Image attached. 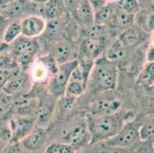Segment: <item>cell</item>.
<instances>
[{
	"label": "cell",
	"instance_id": "d6a6232c",
	"mask_svg": "<svg viewBox=\"0 0 154 153\" xmlns=\"http://www.w3.org/2000/svg\"><path fill=\"white\" fill-rule=\"evenodd\" d=\"M118 6L124 12L133 15H136L140 11V4L138 0H121Z\"/></svg>",
	"mask_w": 154,
	"mask_h": 153
},
{
	"label": "cell",
	"instance_id": "5b68a950",
	"mask_svg": "<svg viewBox=\"0 0 154 153\" xmlns=\"http://www.w3.org/2000/svg\"><path fill=\"white\" fill-rule=\"evenodd\" d=\"M77 65V58L59 64L58 72L48 78V90L49 95L55 99L64 96L71 74Z\"/></svg>",
	"mask_w": 154,
	"mask_h": 153
},
{
	"label": "cell",
	"instance_id": "f546056e",
	"mask_svg": "<svg viewBox=\"0 0 154 153\" xmlns=\"http://www.w3.org/2000/svg\"><path fill=\"white\" fill-rule=\"evenodd\" d=\"M87 87V84L80 81L70 79L67 85L65 94L70 95L74 97H78L82 95Z\"/></svg>",
	"mask_w": 154,
	"mask_h": 153
},
{
	"label": "cell",
	"instance_id": "f907efd6",
	"mask_svg": "<svg viewBox=\"0 0 154 153\" xmlns=\"http://www.w3.org/2000/svg\"><path fill=\"white\" fill-rule=\"evenodd\" d=\"M107 2H114L116 1H119V0H107Z\"/></svg>",
	"mask_w": 154,
	"mask_h": 153
},
{
	"label": "cell",
	"instance_id": "b9f144b4",
	"mask_svg": "<svg viewBox=\"0 0 154 153\" xmlns=\"http://www.w3.org/2000/svg\"><path fill=\"white\" fill-rule=\"evenodd\" d=\"M10 52V44L3 41L0 42V55H3Z\"/></svg>",
	"mask_w": 154,
	"mask_h": 153
},
{
	"label": "cell",
	"instance_id": "cb8c5ba5",
	"mask_svg": "<svg viewBox=\"0 0 154 153\" xmlns=\"http://www.w3.org/2000/svg\"><path fill=\"white\" fill-rule=\"evenodd\" d=\"M32 67L31 77L36 83H42L50 78L49 72L44 63L38 59L35 63L33 62Z\"/></svg>",
	"mask_w": 154,
	"mask_h": 153
},
{
	"label": "cell",
	"instance_id": "9c48e42d",
	"mask_svg": "<svg viewBox=\"0 0 154 153\" xmlns=\"http://www.w3.org/2000/svg\"><path fill=\"white\" fill-rule=\"evenodd\" d=\"M8 123L12 133L10 142H21L35 126V119L20 116H12L9 120Z\"/></svg>",
	"mask_w": 154,
	"mask_h": 153
},
{
	"label": "cell",
	"instance_id": "681fc988",
	"mask_svg": "<svg viewBox=\"0 0 154 153\" xmlns=\"http://www.w3.org/2000/svg\"><path fill=\"white\" fill-rule=\"evenodd\" d=\"M150 40H151V44H152V46H154V31L151 33Z\"/></svg>",
	"mask_w": 154,
	"mask_h": 153
},
{
	"label": "cell",
	"instance_id": "8d00e7d4",
	"mask_svg": "<svg viewBox=\"0 0 154 153\" xmlns=\"http://www.w3.org/2000/svg\"><path fill=\"white\" fill-rule=\"evenodd\" d=\"M99 153H133V148L109 146V145H106L103 144L100 146Z\"/></svg>",
	"mask_w": 154,
	"mask_h": 153
},
{
	"label": "cell",
	"instance_id": "e0dca14e",
	"mask_svg": "<svg viewBox=\"0 0 154 153\" xmlns=\"http://www.w3.org/2000/svg\"><path fill=\"white\" fill-rule=\"evenodd\" d=\"M146 32L138 25H134L120 33L117 40L125 47L140 44L145 38Z\"/></svg>",
	"mask_w": 154,
	"mask_h": 153
},
{
	"label": "cell",
	"instance_id": "f1b7e54d",
	"mask_svg": "<svg viewBox=\"0 0 154 153\" xmlns=\"http://www.w3.org/2000/svg\"><path fill=\"white\" fill-rule=\"evenodd\" d=\"M140 140L154 143V116L146 120L141 124Z\"/></svg>",
	"mask_w": 154,
	"mask_h": 153
},
{
	"label": "cell",
	"instance_id": "44dd1931",
	"mask_svg": "<svg viewBox=\"0 0 154 153\" xmlns=\"http://www.w3.org/2000/svg\"><path fill=\"white\" fill-rule=\"evenodd\" d=\"M137 83L143 87L154 86V62H146L141 70Z\"/></svg>",
	"mask_w": 154,
	"mask_h": 153
},
{
	"label": "cell",
	"instance_id": "4316f807",
	"mask_svg": "<svg viewBox=\"0 0 154 153\" xmlns=\"http://www.w3.org/2000/svg\"><path fill=\"white\" fill-rule=\"evenodd\" d=\"M78 59V68L81 73L82 74L83 77L86 81H88L89 78H90L91 73L92 69H93L94 61V59L91 58L87 56L80 55L79 58Z\"/></svg>",
	"mask_w": 154,
	"mask_h": 153
},
{
	"label": "cell",
	"instance_id": "db71d44e",
	"mask_svg": "<svg viewBox=\"0 0 154 153\" xmlns=\"http://www.w3.org/2000/svg\"><path fill=\"white\" fill-rule=\"evenodd\" d=\"M0 143H1V142H0Z\"/></svg>",
	"mask_w": 154,
	"mask_h": 153
},
{
	"label": "cell",
	"instance_id": "1f68e13d",
	"mask_svg": "<svg viewBox=\"0 0 154 153\" xmlns=\"http://www.w3.org/2000/svg\"><path fill=\"white\" fill-rule=\"evenodd\" d=\"M138 26L146 33H152L154 31V10L144 14Z\"/></svg>",
	"mask_w": 154,
	"mask_h": 153
},
{
	"label": "cell",
	"instance_id": "d6986e66",
	"mask_svg": "<svg viewBox=\"0 0 154 153\" xmlns=\"http://www.w3.org/2000/svg\"><path fill=\"white\" fill-rule=\"evenodd\" d=\"M74 8L75 18L82 25L91 26L94 24V11L88 0H79Z\"/></svg>",
	"mask_w": 154,
	"mask_h": 153
},
{
	"label": "cell",
	"instance_id": "3957f363",
	"mask_svg": "<svg viewBox=\"0 0 154 153\" xmlns=\"http://www.w3.org/2000/svg\"><path fill=\"white\" fill-rule=\"evenodd\" d=\"M38 45L33 38L20 35L10 44V53L16 60L20 69L26 71L33 64Z\"/></svg>",
	"mask_w": 154,
	"mask_h": 153
},
{
	"label": "cell",
	"instance_id": "83f0119b",
	"mask_svg": "<svg viewBox=\"0 0 154 153\" xmlns=\"http://www.w3.org/2000/svg\"><path fill=\"white\" fill-rule=\"evenodd\" d=\"M61 25H62V17L60 19L47 21L45 29L43 34L48 39L55 38L58 33L61 32Z\"/></svg>",
	"mask_w": 154,
	"mask_h": 153
},
{
	"label": "cell",
	"instance_id": "ab89813d",
	"mask_svg": "<svg viewBox=\"0 0 154 153\" xmlns=\"http://www.w3.org/2000/svg\"><path fill=\"white\" fill-rule=\"evenodd\" d=\"M12 71L13 70H0V90H2L5 87L12 76Z\"/></svg>",
	"mask_w": 154,
	"mask_h": 153
},
{
	"label": "cell",
	"instance_id": "52a82bcc",
	"mask_svg": "<svg viewBox=\"0 0 154 153\" xmlns=\"http://www.w3.org/2000/svg\"><path fill=\"white\" fill-rule=\"evenodd\" d=\"M31 75L19 67L13 70L11 78L2 90L12 96L26 94L32 88Z\"/></svg>",
	"mask_w": 154,
	"mask_h": 153
},
{
	"label": "cell",
	"instance_id": "7c38bea8",
	"mask_svg": "<svg viewBox=\"0 0 154 153\" xmlns=\"http://www.w3.org/2000/svg\"><path fill=\"white\" fill-rule=\"evenodd\" d=\"M13 111L15 116L31 117L35 113L36 108L38 104V99L28 93L12 96Z\"/></svg>",
	"mask_w": 154,
	"mask_h": 153
},
{
	"label": "cell",
	"instance_id": "7dc6e473",
	"mask_svg": "<svg viewBox=\"0 0 154 153\" xmlns=\"http://www.w3.org/2000/svg\"><path fill=\"white\" fill-rule=\"evenodd\" d=\"M29 1H31L32 3L36 4V5H43V4L45 3L48 0H29Z\"/></svg>",
	"mask_w": 154,
	"mask_h": 153
},
{
	"label": "cell",
	"instance_id": "ffe728a7",
	"mask_svg": "<svg viewBox=\"0 0 154 153\" xmlns=\"http://www.w3.org/2000/svg\"><path fill=\"white\" fill-rule=\"evenodd\" d=\"M135 21V15L124 12L117 5L109 24L112 27L124 31L134 25Z\"/></svg>",
	"mask_w": 154,
	"mask_h": 153
},
{
	"label": "cell",
	"instance_id": "9a60e30c",
	"mask_svg": "<svg viewBox=\"0 0 154 153\" xmlns=\"http://www.w3.org/2000/svg\"><path fill=\"white\" fill-rule=\"evenodd\" d=\"M46 139H47V134H46L45 129L35 125L29 134L26 136L21 142L24 148H26V149L30 151H36L44 146Z\"/></svg>",
	"mask_w": 154,
	"mask_h": 153
},
{
	"label": "cell",
	"instance_id": "c3c4849f",
	"mask_svg": "<svg viewBox=\"0 0 154 153\" xmlns=\"http://www.w3.org/2000/svg\"><path fill=\"white\" fill-rule=\"evenodd\" d=\"M13 1H15V0H0V8L4 6V5H6L8 4L11 3Z\"/></svg>",
	"mask_w": 154,
	"mask_h": 153
},
{
	"label": "cell",
	"instance_id": "6da1fadb",
	"mask_svg": "<svg viewBox=\"0 0 154 153\" xmlns=\"http://www.w3.org/2000/svg\"><path fill=\"white\" fill-rule=\"evenodd\" d=\"M127 117L120 112L106 116L88 115L86 119L90 133L89 145L104 142L117 134L125 123Z\"/></svg>",
	"mask_w": 154,
	"mask_h": 153
},
{
	"label": "cell",
	"instance_id": "60d3db41",
	"mask_svg": "<svg viewBox=\"0 0 154 153\" xmlns=\"http://www.w3.org/2000/svg\"><path fill=\"white\" fill-rule=\"evenodd\" d=\"M88 2L91 4L95 12L107 4V0H88Z\"/></svg>",
	"mask_w": 154,
	"mask_h": 153
},
{
	"label": "cell",
	"instance_id": "f6af8a7d",
	"mask_svg": "<svg viewBox=\"0 0 154 153\" xmlns=\"http://www.w3.org/2000/svg\"><path fill=\"white\" fill-rule=\"evenodd\" d=\"M66 7H75L78 0H62Z\"/></svg>",
	"mask_w": 154,
	"mask_h": 153
},
{
	"label": "cell",
	"instance_id": "603a6c76",
	"mask_svg": "<svg viewBox=\"0 0 154 153\" xmlns=\"http://www.w3.org/2000/svg\"><path fill=\"white\" fill-rule=\"evenodd\" d=\"M126 54V47L123 45L118 40H116L109 47L104 56L109 61L115 63L116 61H120L124 57Z\"/></svg>",
	"mask_w": 154,
	"mask_h": 153
},
{
	"label": "cell",
	"instance_id": "74e56055",
	"mask_svg": "<svg viewBox=\"0 0 154 153\" xmlns=\"http://www.w3.org/2000/svg\"><path fill=\"white\" fill-rule=\"evenodd\" d=\"M61 108L62 111L67 112L69 111L70 109L73 107L75 103L76 97H74L70 95L65 94L61 96Z\"/></svg>",
	"mask_w": 154,
	"mask_h": 153
},
{
	"label": "cell",
	"instance_id": "7402d4cb",
	"mask_svg": "<svg viewBox=\"0 0 154 153\" xmlns=\"http://www.w3.org/2000/svg\"><path fill=\"white\" fill-rule=\"evenodd\" d=\"M117 6L112 3H107L104 6L94 12V24L98 25H104L109 24L113 12Z\"/></svg>",
	"mask_w": 154,
	"mask_h": 153
},
{
	"label": "cell",
	"instance_id": "4dcf8cb0",
	"mask_svg": "<svg viewBox=\"0 0 154 153\" xmlns=\"http://www.w3.org/2000/svg\"><path fill=\"white\" fill-rule=\"evenodd\" d=\"M45 153H75V150L66 143L54 142L46 148Z\"/></svg>",
	"mask_w": 154,
	"mask_h": 153
},
{
	"label": "cell",
	"instance_id": "8992f818",
	"mask_svg": "<svg viewBox=\"0 0 154 153\" xmlns=\"http://www.w3.org/2000/svg\"><path fill=\"white\" fill-rule=\"evenodd\" d=\"M62 142L71 145L75 150L82 148L90 142V133L86 120L75 122L64 128L61 133Z\"/></svg>",
	"mask_w": 154,
	"mask_h": 153
},
{
	"label": "cell",
	"instance_id": "277c9868",
	"mask_svg": "<svg viewBox=\"0 0 154 153\" xmlns=\"http://www.w3.org/2000/svg\"><path fill=\"white\" fill-rule=\"evenodd\" d=\"M141 123L134 120L127 122L117 134L103 142V144L109 146L133 148L137 143L141 141Z\"/></svg>",
	"mask_w": 154,
	"mask_h": 153
},
{
	"label": "cell",
	"instance_id": "2e32d148",
	"mask_svg": "<svg viewBox=\"0 0 154 153\" xmlns=\"http://www.w3.org/2000/svg\"><path fill=\"white\" fill-rule=\"evenodd\" d=\"M50 54L55 59L58 64L75 59L72 45L67 41L61 39L55 41L51 47Z\"/></svg>",
	"mask_w": 154,
	"mask_h": 153
},
{
	"label": "cell",
	"instance_id": "4fadbf2b",
	"mask_svg": "<svg viewBox=\"0 0 154 153\" xmlns=\"http://www.w3.org/2000/svg\"><path fill=\"white\" fill-rule=\"evenodd\" d=\"M121 106L120 100L114 97H103L94 101L90 106L91 115L106 116L119 112Z\"/></svg>",
	"mask_w": 154,
	"mask_h": 153
},
{
	"label": "cell",
	"instance_id": "f35d334b",
	"mask_svg": "<svg viewBox=\"0 0 154 153\" xmlns=\"http://www.w3.org/2000/svg\"><path fill=\"white\" fill-rule=\"evenodd\" d=\"M20 142H10L7 144L2 150V153H22Z\"/></svg>",
	"mask_w": 154,
	"mask_h": 153
},
{
	"label": "cell",
	"instance_id": "ba28073f",
	"mask_svg": "<svg viewBox=\"0 0 154 153\" xmlns=\"http://www.w3.org/2000/svg\"><path fill=\"white\" fill-rule=\"evenodd\" d=\"M37 9L40 13L41 5L32 3L29 0H15L11 3L0 8V15L8 20L18 21L26 12Z\"/></svg>",
	"mask_w": 154,
	"mask_h": 153
},
{
	"label": "cell",
	"instance_id": "f5cc1de1",
	"mask_svg": "<svg viewBox=\"0 0 154 153\" xmlns=\"http://www.w3.org/2000/svg\"><path fill=\"white\" fill-rule=\"evenodd\" d=\"M84 153H89V152H87V151H85V152H84Z\"/></svg>",
	"mask_w": 154,
	"mask_h": 153
},
{
	"label": "cell",
	"instance_id": "8fae6325",
	"mask_svg": "<svg viewBox=\"0 0 154 153\" xmlns=\"http://www.w3.org/2000/svg\"><path fill=\"white\" fill-rule=\"evenodd\" d=\"M22 35L33 38L42 35L46 27V20L40 15H30L20 21Z\"/></svg>",
	"mask_w": 154,
	"mask_h": 153
},
{
	"label": "cell",
	"instance_id": "d4e9b609",
	"mask_svg": "<svg viewBox=\"0 0 154 153\" xmlns=\"http://www.w3.org/2000/svg\"><path fill=\"white\" fill-rule=\"evenodd\" d=\"M20 35H22L20 22L13 21L8 24L5 28L3 32V41L10 44Z\"/></svg>",
	"mask_w": 154,
	"mask_h": 153
},
{
	"label": "cell",
	"instance_id": "d590c367",
	"mask_svg": "<svg viewBox=\"0 0 154 153\" xmlns=\"http://www.w3.org/2000/svg\"><path fill=\"white\" fill-rule=\"evenodd\" d=\"M133 153H154V143L149 141H140L133 148Z\"/></svg>",
	"mask_w": 154,
	"mask_h": 153
},
{
	"label": "cell",
	"instance_id": "e575fe53",
	"mask_svg": "<svg viewBox=\"0 0 154 153\" xmlns=\"http://www.w3.org/2000/svg\"><path fill=\"white\" fill-rule=\"evenodd\" d=\"M40 60L44 63L45 65L47 67L48 71L49 72L50 78H51V76L54 75L56 73L58 72V66H59V64H58V62L55 61V59H54L51 54H49L47 56H44V57H41Z\"/></svg>",
	"mask_w": 154,
	"mask_h": 153
},
{
	"label": "cell",
	"instance_id": "816d5d0a",
	"mask_svg": "<svg viewBox=\"0 0 154 153\" xmlns=\"http://www.w3.org/2000/svg\"><path fill=\"white\" fill-rule=\"evenodd\" d=\"M146 1H149V0H138V2H140H140H146Z\"/></svg>",
	"mask_w": 154,
	"mask_h": 153
},
{
	"label": "cell",
	"instance_id": "30bf717a",
	"mask_svg": "<svg viewBox=\"0 0 154 153\" xmlns=\"http://www.w3.org/2000/svg\"><path fill=\"white\" fill-rule=\"evenodd\" d=\"M105 44L104 35H87L80 47V55L96 60L104 49Z\"/></svg>",
	"mask_w": 154,
	"mask_h": 153
},
{
	"label": "cell",
	"instance_id": "836d02e7",
	"mask_svg": "<svg viewBox=\"0 0 154 153\" xmlns=\"http://www.w3.org/2000/svg\"><path fill=\"white\" fill-rule=\"evenodd\" d=\"M18 67L16 60L10 52L0 55V70H14Z\"/></svg>",
	"mask_w": 154,
	"mask_h": 153
},
{
	"label": "cell",
	"instance_id": "7bdbcfd3",
	"mask_svg": "<svg viewBox=\"0 0 154 153\" xmlns=\"http://www.w3.org/2000/svg\"><path fill=\"white\" fill-rule=\"evenodd\" d=\"M146 61L147 62H154V46H149L146 50Z\"/></svg>",
	"mask_w": 154,
	"mask_h": 153
},
{
	"label": "cell",
	"instance_id": "bcb514c9",
	"mask_svg": "<svg viewBox=\"0 0 154 153\" xmlns=\"http://www.w3.org/2000/svg\"><path fill=\"white\" fill-rule=\"evenodd\" d=\"M147 94L149 95L150 96H152V98H154V86L149 87L145 88Z\"/></svg>",
	"mask_w": 154,
	"mask_h": 153
},
{
	"label": "cell",
	"instance_id": "484cf974",
	"mask_svg": "<svg viewBox=\"0 0 154 153\" xmlns=\"http://www.w3.org/2000/svg\"><path fill=\"white\" fill-rule=\"evenodd\" d=\"M13 111L12 96L7 94L3 90H0V120H3Z\"/></svg>",
	"mask_w": 154,
	"mask_h": 153
},
{
	"label": "cell",
	"instance_id": "7a4b0ae2",
	"mask_svg": "<svg viewBox=\"0 0 154 153\" xmlns=\"http://www.w3.org/2000/svg\"><path fill=\"white\" fill-rule=\"evenodd\" d=\"M96 90H114L117 86V68L115 63L109 61L104 55L94 61L89 79Z\"/></svg>",
	"mask_w": 154,
	"mask_h": 153
},
{
	"label": "cell",
	"instance_id": "ee69618b",
	"mask_svg": "<svg viewBox=\"0 0 154 153\" xmlns=\"http://www.w3.org/2000/svg\"><path fill=\"white\" fill-rule=\"evenodd\" d=\"M7 22H9V20L5 19V17L2 16V15H0V31H5V28L9 24L7 23Z\"/></svg>",
	"mask_w": 154,
	"mask_h": 153
},
{
	"label": "cell",
	"instance_id": "ac0fdd59",
	"mask_svg": "<svg viewBox=\"0 0 154 153\" xmlns=\"http://www.w3.org/2000/svg\"><path fill=\"white\" fill-rule=\"evenodd\" d=\"M66 6L62 0H48L41 5L40 14L45 20L60 19L64 15Z\"/></svg>",
	"mask_w": 154,
	"mask_h": 153
},
{
	"label": "cell",
	"instance_id": "5bb4252c",
	"mask_svg": "<svg viewBox=\"0 0 154 153\" xmlns=\"http://www.w3.org/2000/svg\"><path fill=\"white\" fill-rule=\"evenodd\" d=\"M55 98L50 95L49 97L38 99V104L35 113V125L45 128L51 120L55 106Z\"/></svg>",
	"mask_w": 154,
	"mask_h": 153
}]
</instances>
